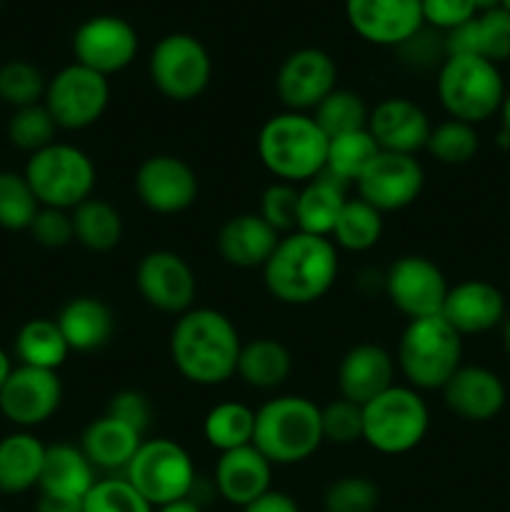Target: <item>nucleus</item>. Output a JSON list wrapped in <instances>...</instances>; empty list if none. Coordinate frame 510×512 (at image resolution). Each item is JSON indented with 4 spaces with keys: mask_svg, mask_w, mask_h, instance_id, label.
Instances as JSON below:
<instances>
[{
    "mask_svg": "<svg viewBox=\"0 0 510 512\" xmlns=\"http://www.w3.org/2000/svg\"><path fill=\"white\" fill-rule=\"evenodd\" d=\"M270 478H273V465L255 445L220 453L215 463V488L220 498L240 510L273 490Z\"/></svg>",
    "mask_w": 510,
    "mask_h": 512,
    "instance_id": "b1692460",
    "label": "nucleus"
},
{
    "mask_svg": "<svg viewBox=\"0 0 510 512\" xmlns=\"http://www.w3.org/2000/svg\"><path fill=\"white\" fill-rule=\"evenodd\" d=\"M243 512H300V508L288 493H280V490H268V493L260 495L258 500H253L250 505H245Z\"/></svg>",
    "mask_w": 510,
    "mask_h": 512,
    "instance_id": "3c124183",
    "label": "nucleus"
},
{
    "mask_svg": "<svg viewBox=\"0 0 510 512\" xmlns=\"http://www.w3.org/2000/svg\"><path fill=\"white\" fill-rule=\"evenodd\" d=\"M55 323H58L65 343H68L70 353L100 350L110 343L115 330L113 310L93 295H80V298L68 300L60 308Z\"/></svg>",
    "mask_w": 510,
    "mask_h": 512,
    "instance_id": "bb28decb",
    "label": "nucleus"
},
{
    "mask_svg": "<svg viewBox=\"0 0 510 512\" xmlns=\"http://www.w3.org/2000/svg\"><path fill=\"white\" fill-rule=\"evenodd\" d=\"M30 238L38 245L50 250L65 248L68 243H73V218H70V210H58V208H43L35 213L33 223L28 228Z\"/></svg>",
    "mask_w": 510,
    "mask_h": 512,
    "instance_id": "de8ad7c7",
    "label": "nucleus"
},
{
    "mask_svg": "<svg viewBox=\"0 0 510 512\" xmlns=\"http://www.w3.org/2000/svg\"><path fill=\"white\" fill-rule=\"evenodd\" d=\"M503 345H505V353H508V358H510V313H508V318L503 320Z\"/></svg>",
    "mask_w": 510,
    "mask_h": 512,
    "instance_id": "4d7b16f0",
    "label": "nucleus"
},
{
    "mask_svg": "<svg viewBox=\"0 0 510 512\" xmlns=\"http://www.w3.org/2000/svg\"><path fill=\"white\" fill-rule=\"evenodd\" d=\"M298 198L300 188L290 183H273L260 198V218L278 235H290L298 230Z\"/></svg>",
    "mask_w": 510,
    "mask_h": 512,
    "instance_id": "49530a36",
    "label": "nucleus"
},
{
    "mask_svg": "<svg viewBox=\"0 0 510 512\" xmlns=\"http://www.w3.org/2000/svg\"><path fill=\"white\" fill-rule=\"evenodd\" d=\"M63 403V383L55 370L15 365L8 383L0 390V413L20 430L48 423Z\"/></svg>",
    "mask_w": 510,
    "mask_h": 512,
    "instance_id": "f3484780",
    "label": "nucleus"
},
{
    "mask_svg": "<svg viewBox=\"0 0 510 512\" xmlns=\"http://www.w3.org/2000/svg\"><path fill=\"white\" fill-rule=\"evenodd\" d=\"M38 210L40 203L25 175L15 170H0V228L13 233L28 230Z\"/></svg>",
    "mask_w": 510,
    "mask_h": 512,
    "instance_id": "a19ab883",
    "label": "nucleus"
},
{
    "mask_svg": "<svg viewBox=\"0 0 510 512\" xmlns=\"http://www.w3.org/2000/svg\"><path fill=\"white\" fill-rule=\"evenodd\" d=\"M423 20L438 30H455L478 15L475 0H420Z\"/></svg>",
    "mask_w": 510,
    "mask_h": 512,
    "instance_id": "8fccbe9b",
    "label": "nucleus"
},
{
    "mask_svg": "<svg viewBox=\"0 0 510 512\" xmlns=\"http://www.w3.org/2000/svg\"><path fill=\"white\" fill-rule=\"evenodd\" d=\"M428 115L408 98H385L370 110L368 133L385 153L415 155L425 150L430 138Z\"/></svg>",
    "mask_w": 510,
    "mask_h": 512,
    "instance_id": "4be33fe9",
    "label": "nucleus"
},
{
    "mask_svg": "<svg viewBox=\"0 0 510 512\" xmlns=\"http://www.w3.org/2000/svg\"><path fill=\"white\" fill-rule=\"evenodd\" d=\"M435 90L445 113L470 125L500 113L508 93L498 65L480 55H448L440 63Z\"/></svg>",
    "mask_w": 510,
    "mask_h": 512,
    "instance_id": "423d86ee",
    "label": "nucleus"
},
{
    "mask_svg": "<svg viewBox=\"0 0 510 512\" xmlns=\"http://www.w3.org/2000/svg\"><path fill=\"white\" fill-rule=\"evenodd\" d=\"M73 218L75 243L93 253H110L123 240V218L110 203L100 198H88L78 208L70 210Z\"/></svg>",
    "mask_w": 510,
    "mask_h": 512,
    "instance_id": "72a5a7b5",
    "label": "nucleus"
},
{
    "mask_svg": "<svg viewBox=\"0 0 510 512\" xmlns=\"http://www.w3.org/2000/svg\"><path fill=\"white\" fill-rule=\"evenodd\" d=\"M5 133H8V140L13 148L33 155L55 143L58 125H55L48 108L43 103H38L13 110V115L8 118V125H5Z\"/></svg>",
    "mask_w": 510,
    "mask_h": 512,
    "instance_id": "ea45409f",
    "label": "nucleus"
},
{
    "mask_svg": "<svg viewBox=\"0 0 510 512\" xmlns=\"http://www.w3.org/2000/svg\"><path fill=\"white\" fill-rule=\"evenodd\" d=\"M345 188L340 180L330 178L328 173L318 175L300 188L298 198V230L308 235L330 238L343 205L348 203Z\"/></svg>",
    "mask_w": 510,
    "mask_h": 512,
    "instance_id": "7c9ffc66",
    "label": "nucleus"
},
{
    "mask_svg": "<svg viewBox=\"0 0 510 512\" xmlns=\"http://www.w3.org/2000/svg\"><path fill=\"white\" fill-rule=\"evenodd\" d=\"M380 235H383V213H378L365 200L353 198L340 210L330 240L350 253H365L380 243Z\"/></svg>",
    "mask_w": 510,
    "mask_h": 512,
    "instance_id": "e433bc0d",
    "label": "nucleus"
},
{
    "mask_svg": "<svg viewBox=\"0 0 510 512\" xmlns=\"http://www.w3.org/2000/svg\"><path fill=\"white\" fill-rule=\"evenodd\" d=\"M338 248L330 238L295 233L283 235L263 265L268 293L285 305H310L325 298L338 278Z\"/></svg>",
    "mask_w": 510,
    "mask_h": 512,
    "instance_id": "f03ea898",
    "label": "nucleus"
},
{
    "mask_svg": "<svg viewBox=\"0 0 510 512\" xmlns=\"http://www.w3.org/2000/svg\"><path fill=\"white\" fill-rule=\"evenodd\" d=\"M123 478L153 508L190 498L195 488V465L183 445L168 438L143 440Z\"/></svg>",
    "mask_w": 510,
    "mask_h": 512,
    "instance_id": "1a4fd4ad",
    "label": "nucleus"
},
{
    "mask_svg": "<svg viewBox=\"0 0 510 512\" xmlns=\"http://www.w3.org/2000/svg\"><path fill=\"white\" fill-rule=\"evenodd\" d=\"M253 433L255 410H250L243 403H235V400L218 403L205 415L203 435L210 448H215L218 453H228V450L253 445Z\"/></svg>",
    "mask_w": 510,
    "mask_h": 512,
    "instance_id": "f704fd0d",
    "label": "nucleus"
},
{
    "mask_svg": "<svg viewBox=\"0 0 510 512\" xmlns=\"http://www.w3.org/2000/svg\"><path fill=\"white\" fill-rule=\"evenodd\" d=\"M155 512H203L200 505L195 500L185 498V500H175V503L163 505V508H155Z\"/></svg>",
    "mask_w": 510,
    "mask_h": 512,
    "instance_id": "864d4df0",
    "label": "nucleus"
},
{
    "mask_svg": "<svg viewBox=\"0 0 510 512\" xmlns=\"http://www.w3.org/2000/svg\"><path fill=\"white\" fill-rule=\"evenodd\" d=\"M23 175L43 208L75 210L93 198L95 165L90 155L75 145L55 140L48 148L28 155Z\"/></svg>",
    "mask_w": 510,
    "mask_h": 512,
    "instance_id": "0eeeda50",
    "label": "nucleus"
},
{
    "mask_svg": "<svg viewBox=\"0 0 510 512\" xmlns=\"http://www.w3.org/2000/svg\"><path fill=\"white\" fill-rule=\"evenodd\" d=\"M323 443L353 445L363 440V408L350 400L338 398L320 408Z\"/></svg>",
    "mask_w": 510,
    "mask_h": 512,
    "instance_id": "a18cd8bd",
    "label": "nucleus"
},
{
    "mask_svg": "<svg viewBox=\"0 0 510 512\" xmlns=\"http://www.w3.org/2000/svg\"><path fill=\"white\" fill-rule=\"evenodd\" d=\"M110 103V83L105 75L85 65H65L48 80L43 105L53 115L58 130H85L98 123Z\"/></svg>",
    "mask_w": 510,
    "mask_h": 512,
    "instance_id": "9b49d317",
    "label": "nucleus"
},
{
    "mask_svg": "<svg viewBox=\"0 0 510 512\" xmlns=\"http://www.w3.org/2000/svg\"><path fill=\"white\" fill-rule=\"evenodd\" d=\"M105 415L145 435L150 428V418H153V408H150V400L143 393H138V390H120V393L110 398Z\"/></svg>",
    "mask_w": 510,
    "mask_h": 512,
    "instance_id": "09e8293b",
    "label": "nucleus"
},
{
    "mask_svg": "<svg viewBox=\"0 0 510 512\" xmlns=\"http://www.w3.org/2000/svg\"><path fill=\"white\" fill-rule=\"evenodd\" d=\"M253 445L270 465H295L323 445L320 408L303 395H280L255 410Z\"/></svg>",
    "mask_w": 510,
    "mask_h": 512,
    "instance_id": "20e7f679",
    "label": "nucleus"
},
{
    "mask_svg": "<svg viewBox=\"0 0 510 512\" xmlns=\"http://www.w3.org/2000/svg\"><path fill=\"white\" fill-rule=\"evenodd\" d=\"M385 295L395 310L408 320L433 318L443 313L448 280L433 260L423 255H403L388 268L383 278Z\"/></svg>",
    "mask_w": 510,
    "mask_h": 512,
    "instance_id": "f8f14e48",
    "label": "nucleus"
},
{
    "mask_svg": "<svg viewBox=\"0 0 510 512\" xmlns=\"http://www.w3.org/2000/svg\"><path fill=\"white\" fill-rule=\"evenodd\" d=\"M13 358H10L8 353H5L3 348H0V390L5 388V383H8V378H10V373H13Z\"/></svg>",
    "mask_w": 510,
    "mask_h": 512,
    "instance_id": "5fc2aeb1",
    "label": "nucleus"
},
{
    "mask_svg": "<svg viewBox=\"0 0 510 512\" xmlns=\"http://www.w3.org/2000/svg\"><path fill=\"white\" fill-rule=\"evenodd\" d=\"M98 483L95 478V468L85 453L75 445H48L45 448L43 473H40L38 493L50 495V498L63 500H78L83 503L90 488Z\"/></svg>",
    "mask_w": 510,
    "mask_h": 512,
    "instance_id": "cd10ccee",
    "label": "nucleus"
},
{
    "mask_svg": "<svg viewBox=\"0 0 510 512\" xmlns=\"http://www.w3.org/2000/svg\"><path fill=\"white\" fill-rule=\"evenodd\" d=\"M45 448L28 430H18L0 440V493L23 495L38 488Z\"/></svg>",
    "mask_w": 510,
    "mask_h": 512,
    "instance_id": "c756f323",
    "label": "nucleus"
},
{
    "mask_svg": "<svg viewBox=\"0 0 510 512\" xmlns=\"http://www.w3.org/2000/svg\"><path fill=\"white\" fill-rule=\"evenodd\" d=\"M500 5H503V8L510 13V0H500Z\"/></svg>",
    "mask_w": 510,
    "mask_h": 512,
    "instance_id": "13d9d810",
    "label": "nucleus"
},
{
    "mask_svg": "<svg viewBox=\"0 0 510 512\" xmlns=\"http://www.w3.org/2000/svg\"><path fill=\"white\" fill-rule=\"evenodd\" d=\"M260 163L273 173L280 183H310L325 173L328 158V138L313 115L285 113L265 120L258 133Z\"/></svg>",
    "mask_w": 510,
    "mask_h": 512,
    "instance_id": "7ed1b4c3",
    "label": "nucleus"
},
{
    "mask_svg": "<svg viewBox=\"0 0 510 512\" xmlns=\"http://www.w3.org/2000/svg\"><path fill=\"white\" fill-rule=\"evenodd\" d=\"M83 512H155V508L125 478H103L85 495Z\"/></svg>",
    "mask_w": 510,
    "mask_h": 512,
    "instance_id": "37998d69",
    "label": "nucleus"
},
{
    "mask_svg": "<svg viewBox=\"0 0 510 512\" xmlns=\"http://www.w3.org/2000/svg\"><path fill=\"white\" fill-rule=\"evenodd\" d=\"M338 88V65L325 50L300 48L283 60L275 93L290 113H313Z\"/></svg>",
    "mask_w": 510,
    "mask_h": 512,
    "instance_id": "2eb2a0df",
    "label": "nucleus"
},
{
    "mask_svg": "<svg viewBox=\"0 0 510 512\" xmlns=\"http://www.w3.org/2000/svg\"><path fill=\"white\" fill-rule=\"evenodd\" d=\"M445 38V58L448 55H480L490 63L510 60V13L500 8L483 10L460 28L448 30Z\"/></svg>",
    "mask_w": 510,
    "mask_h": 512,
    "instance_id": "a878e982",
    "label": "nucleus"
},
{
    "mask_svg": "<svg viewBox=\"0 0 510 512\" xmlns=\"http://www.w3.org/2000/svg\"><path fill=\"white\" fill-rule=\"evenodd\" d=\"M380 503V490L373 480L363 475H345L325 490V512H375Z\"/></svg>",
    "mask_w": 510,
    "mask_h": 512,
    "instance_id": "c03bdc74",
    "label": "nucleus"
},
{
    "mask_svg": "<svg viewBox=\"0 0 510 512\" xmlns=\"http://www.w3.org/2000/svg\"><path fill=\"white\" fill-rule=\"evenodd\" d=\"M135 288L150 308L183 315L193 308L198 280L183 255L173 250H150L135 268Z\"/></svg>",
    "mask_w": 510,
    "mask_h": 512,
    "instance_id": "ddd939ff",
    "label": "nucleus"
},
{
    "mask_svg": "<svg viewBox=\"0 0 510 512\" xmlns=\"http://www.w3.org/2000/svg\"><path fill=\"white\" fill-rule=\"evenodd\" d=\"M368 105L353 90L335 88L318 108L313 110V120L323 130L325 138H338V135L353 133V130L368 128Z\"/></svg>",
    "mask_w": 510,
    "mask_h": 512,
    "instance_id": "4c0bfd02",
    "label": "nucleus"
},
{
    "mask_svg": "<svg viewBox=\"0 0 510 512\" xmlns=\"http://www.w3.org/2000/svg\"><path fill=\"white\" fill-rule=\"evenodd\" d=\"M135 195L150 213H185L198 200V175L178 155H150L135 173Z\"/></svg>",
    "mask_w": 510,
    "mask_h": 512,
    "instance_id": "a211bd4d",
    "label": "nucleus"
},
{
    "mask_svg": "<svg viewBox=\"0 0 510 512\" xmlns=\"http://www.w3.org/2000/svg\"><path fill=\"white\" fill-rule=\"evenodd\" d=\"M443 400L453 415L468 423H488L505 408L508 390L498 373L483 365H460L445 383Z\"/></svg>",
    "mask_w": 510,
    "mask_h": 512,
    "instance_id": "aec40b11",
    "label": "nucleus"
},
{
    "mask_svg": "<svg viewBox=\"0 0 510 512\" xmlns=\"http://www.w3.org/2000/svg\"><path fill=\"white\" fill-rule=\"evenodd\" d=\"M480 138L475 125L463 120H443L433 125L425 150L443 165H465L478 155Z\"/></svg>",
    "mask_w": 510,
    "mask_h": 512,
    "instance_id": "58836bf2",
    "label": "nucleus"
},
{
    "mask_svg": "<svg viewBox=\"0 0 510 512\" xmlns=\"http://www.w3.org/2000/svg\"><path fill=\"white\" fill-rule=\"evenodd\" d=\"M350 28L373 45L400 48L423 30L420 0H345Z\"/></svg>",
    "mask_w": 510,
    "mask_h": 512,
    "instance_id": "6ab92c4d",
    "label": "nucleus"
},
{
    "mask_svg": "<svg viewBox=\"0 0 510 512\" xmlns=\"http://www.w3.org/2000/svg\"><path fill=\"white\" fill-rule=\"evenodd\" d=\"M430 428V413L410 385H393L363 405V443L383 455H405L418 448Z\"/></svg>",
    "mask_w": 510,
    "mask_h": 512,
    "instance_id": "6e6552de",
    "label": "nucleus"
},
{
    "mask_svg": "<svg viewBox=\"0 0 510 512\" xmlns=\"http://www.w3.org/2000/svg\"><path fill=\"white\" fill-rule=\"evenodd\" d=\"M13 353L18 358V365L38 370H55L68 360L70 348L60 333L58 323L50 318H33L25 325H20L15 335Z\"/></svg>",
    "mask_w": 510,
    "mask_h": 512,
    "instance_id": "473e14b6",
    "label": "nucleus"
},
{
    "mask_svg": "<svg viewBox=\"0 0 510 512\" xmlns=\"http://www.w3.org/2000/svg\"><path fill=\"white\" fill-rule=\"evenodd\" d=\"M283 235L275 233L258 213L233 215L225 220L215 238L220 258L233 268H263Z\"/></svg>",
    "mask_w": 510,
    "mask_h": 512,
    "instance_id": "393cba45",
    "label": "nucleus"
},
{
    "mask_svg": "<svg viewBox=\"0 0 510 512\" xmlns=\"http://www.w3.org/2000/svg\"><path fill=\"white\" fill-rule=\"evenodd\" d=\"M400 373L410 388L443 390L463 365V338L445 323L443 315L408 320L398 343Z\"/></svg>",
    "mask_w": 510,
    "mask_h": 512,
    "instance_id": "39448f33",
    "label": "nucleus"
},
{
    "mask_svg": "<svg viewBox=\"0 0 510 512\" xmlns=\"http://www.w3.org/2000/svg\"><path fill=\"white\" fill-rule=\"evenodd\" d=\"M500 120H503V133L510 135V90L505 93L503 105H500Z\"/></svg>",
    "mask_w": 510,
    "mask_h": 512,
    "instance_id": "6e6d98bb",
    "label": "nucleus"
},
{
    "mask_svg": "<svg viewBox=\"0 0 510 512\" xmlns=\"http://www.w3.org/2000/svg\"><path fill=\"white\" fill-rule=\"evenodd\" d=\"M380 153L378 143L368 128L353 130V133L338 135L328 140V158H325V173L330 178L340 180L343 185L358 183L363 170L373 163L375 155Z\"/></svg>",
    "mask_w": 510,
    "mask_h": 512,
    "instance_id": "c9c22d12",
    "label": "nucleus"
},
{
    "mask_svg": "<svg viewBox=\"0 0 510 512\" xmlns=\"http://www.w3.org/2000/svg\"><path fill=\"white\" fill-rule=\"evenodd\" d=\"M138 33L133 25L118 15H95L78 25L73 35L75 63L110 75L128 68L138 55Z\"/></svg>",
    "mask_w": 510,
    "mask_h": 512,
    "instance_id": "dca6fc26",
    "label": "nucleus"
},
{
    "mask_svg": "<svg viewBox=\"0 0 510 512\" xmlns=\"http://www.w3.org/2000/svg\"><path fill=\"white\" fill-rule=\"evenodd\" d=\"M240 335L228 315L213 308H190L178 315L170 333V358L188 383H228L238 370Z\"/></svg>",
    "mask_w": 510,
    "mask_h": 512,
    "instance_id": "f257e3e1",
    "label": "nucleus"
},
{
    "mask_svg": "<svg viewBox=\"0 0 510 512\" xmlns=\"http://www.w3.org/2000/svg\"><path fill=\"white\" fill-rule=\"evenodd\" d=\"M35 512H83V503H78V500L50 498V495H38Z\"/></svg>",
    "mask_w": 510,
    "mask_h": 512,
    "instance_id": "603ef678",
    "label": "nucleus"
},
{
    "mask_svg": "<svg viewBox=\"0 0 510 512\" xmlns=\"http://www.w3.org/2000/svg\"><path fill=\"white\" fill-rule=\"evenodd\" d=\"M395 385V360L375 343H360L343 355L338 365L340 398L355 405H368Z\"/></svg>",
    "mask_w": 510,
    "mask_h": 512,
    "instance_id": "5701e85b",
    "label": "nucleus"
},
{
    "mask_svg": "<svg viewBox=\"0 0 510 512\" xmlns=\"http://www.w3.org/2000/svg\"><path fill=\"white\" fill-rule=\"evenodd\" d=\"M423 185V165L415 155L380 150L373 163L363 170L355 188H358V198L373 205L378 213H398L420 198Z\"/></svg>",
    "mask_w": 510,
    "mask_h": 512,
    "instance_id": "4468645a",
    "label": "nucleus"
},
{
    "mask_svg": "<svg viewBox=\"0 0 510 512\" xmlns=\"http://www.w3.org/2000/svg\"><path fill=\"white\" fill-rule=\"evenodd\" d=\"M140 445H143V435L138 430L110 415H103L85 428L78 448L95 470H108V473L123 470L125 473Z\"/></svg>",
    "mask_w": 510,
    "mask_h": 512,
    "instance_id": "c85d7f7f",
    "label": "nucleus"
},
{
    "mask_svg": "<svg viewBox=\"0 0 510 512\" xmlns=\"http://www.w3.org/2000/svg\"><path fill=\"white\" fill-rule=\"evenodd\" d=\"M148 73L160 95L175 103H190L210 85L213 60L195 35L170 33L155 43Z\"/></svg>",
    "mask_w": 510,
    "mask_h": 512,
    "instance_id": "9d476101",
    "label": "nucleus"
},
{
    "mask_svg": "<svg viewBox=\"0 0 510 512\" xmlns=\"http://www.w3.org/2000/svg\"><path fill=\"white\" fill-rule=\"evenodd\" d=\"M445 323L463 335H483L503 325L508 318L505 298L488 280H463L448 288L443 313Z\"/></svg>",
    "mask_w": 510,
    "mask_h": 512,
    "instance_id": "412c9836",
    "label": "nucleus"
},
{
    "mask_svg": "<svg viewBox=\"0 0 510 512\" xmlns=\"http://www.w3.org/2000/svg\"><path fill=\"white\" fill-rule=\"evenodd\" d=\"M290 370L293 358L280 340L255 338L240 348L235 375L255 390H275L288 380Z\"/></svg>",
    "mask_w": 510,
    "mask_h": 512,
    "instance_id": "2f4dec72",
    "label": "nucleus"
},
{
    "mask_svg": "<svg viewBox=\"0 0 510 512\" xmlns=\"http://www.w3.org/2000/svg\"><path fill=\"white\" fill-rule=\"evenodd\" d=\"M48 80L28 60H10L0 65V100L13 110L43 103Z\"/></svg>",
    "mask_w": 510,
    "mask_h": 512,
    "instance_id": "79ce46f5",
    "label": "nucleus"
}]
</instances>
